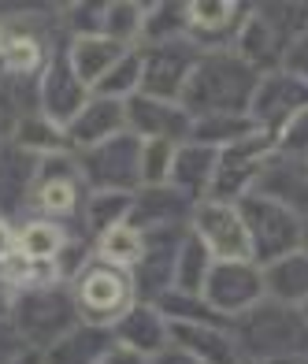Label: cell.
Here are the masks:
<instances>
[{"label": "cell", "mask_w": 308, "mask_h": 364, "mask_svg": "<svg viewBox=\"0 0 308 364\" xmlns=\"http://www.w3.org/2000/svg\"><path fill=\"white\" fill-rule=\"evenodd\" d=\"M149 364H197V360L186 357L182 350H175V346H167V350H164V353H156Z\"/></svg>", "instance_id": "7bdbcfd3"}, {"label": "cell", "mask_w": 308, "mask_h": 364, "mask_svg": "<svg viewBox=\"0 0 308 364\" xmlns=\"http://www.w3.org/2000/svg\"><path fill=\"white\" fill-rule=\"evenodd\" d=\"M116 134H126V108L123 101H108V97H89L86 108L63 127L67 153H86L93 145L111 141Z\"/></svg>", "instance_id": "ac0fdd59"}, {"label": "cell", "mask_w": 308, "mask_h": 364, "mask_svg": "<svg viewBox=\"0 0 308 364\" xmlns=\"http://www.w3.org/2000/svg\"><path fill=\"white\" fill-rule=\"evenodd\" d=\"M123 108H126V130H131L134 138H141V141H171V145L189 141L193 119L178 101H160V97L134 93L131 101H123Z\"/></svg>", "instance_id": "e0dca14e"}, {"label": "cell", "mask_w": 308, "mask_h": 364, "mask_svg": "<svg viewBox=\"0 0 308 364\" xmlns=\"http://www.w3.org/2000/svg\"><path fill=\"white\" fill-rule=\"evenodd\" d=\"M186 38V4H145V26H141V45H160Z\"/></svg>", "instance_id": "e575fe53"}, {"label": "cell", "mask_w": 308, "mask_h": 364, "mask_svg": "<svg viewBox=\"0 0 308 364\" xmlns=\"http://www.w3.org/2000/svg\"><path fill=\"white\" fill-rule=\"evenodd\" d=\"M15 257V227H11V220H4L0 216V268Z\"/></svg>", "instance_id": "ab89813d"}, {"label": "cell", "mask_w": 308, "mask_h": 364, "mask_svg": "<svg viewBox=\"0 0 308 364\" xmlns=\"http://www.w3.org/2000/svg\"><path fill=\"white\" fill-rule=\"evenodd\" d=\"M141 253H145V235L131 223H119V227L104 230L101 238H93V257L111 264V268H123V272H134Z\"/></svg>", "instance_id": "4dcf8cb0"}, {"label": "cell", "mask_w": 308, "mask_h": 364, "mask_svg": "<svg viewBox=\"0 0 308 364\" xmlns=\"http://www.w3.org/2000/svg\"><path fill=\"white\" fill-rule=\"evenodd\" d=\"M304 168H308V156H304Z\"/></svg>", "instance_id": "f907efd6"}, {"label": "cell", "mask_w": 308, "mask_h": 364, "mask_svg": "<svg viewBox=\"0 0 308 364\" xmlns=\"http://www.w3.org/2000/svg\"><path fill=\"white\" fill-rule=\"evenodd\" d=\"M260 272H264V294L271 301L290 305V309H301L308 301V253L304 250L271 260Z\"/></svg>", "instance_id": "d4e9b609"}, {"label": "cell", "mask_w": 308, "mask_h": 364, "mask_svg": "<svg viewBox=\"0 0 308 364\" xmlns=\"http://www.w3.org/2000/svg\"><path fill=\"white\" fill-rule=\"evenodd\" d=\"M86 190H111V193H138L141 190V138L131 130L116 134L104 145L75 153Z\"/></svg>", "instance_id": "ba28073f"}, {"label": "cell", "mask_w": 308, "mask_h": 364, "mask_svg": "<svg viewBox=\"0 0 308 364\" xmlns=\"http://www.w3.org/2000/svg\"><path fill=\"white\" fill-rule=\"evenodd\" d=\"M275 153H286V156H308V105L290 119L282 130H279V138H275Z\"/></svg>", "instance_id": "8d00e7d4"}, {"label": "cell", "mask_w": 308, "mask_h": 364, "mask_svg": "<svg viewBox=\"0 0 308 364\" xmlns=\"http://www.w3.org/2000/svg\"><path fill=\"white\" fill-rule=\"evenodd\" d=\"M11 364H45V353H41V350H30V346H26V350L15 357Z\"/></svg>", "instance_id": "ee69618b"}, {"label": "cell", "mask_w": 308, "mask_h": 364, "mask_svg": "<svg viewBox=\"0 0 308 364\" xmlns=\"http://www.w3.org/2000/svg\"><path fill=\"white\" fill-rule=\"evenodd\" d=\"M204 305L231 323L234 316L249 312L256 301H264V272L253 260H216L201 287Z\"/></svg>", "instance_id": "30bf717a"}, {"label": "cell", "mask_w": 308, "mask_h": 364, "mask_svg": "<svg viewBox=\"0 0 308 364\" xmlns=\"http://www.w3.org/2000/svg\"><path fill=\"white\" fill-rule=\"evenodd\" d=\"M71 297H75L78 320L89 323V327H108V331L138 301L131 272L111 268V264L97 260V257L71 279Z\"/></svg>", "instance_id": "5b68a950"}, {"label": "cell", "mask_w": 308, "mask_h": 364, "mask_svg": "<svg viewBox=\"0 0 308 364\" xmlns=\"http://www.w3.org/2000/svg\"><path fill=\"white\" fill-rule=\"evenodd\" d=\"M131 205H134V193H111V190H89L82 208H78V216H82L86 230L93 238H101L104 230L126 223L131 216Z\"/></svg>", "instance_id": "f546056e"}, {"label": "cell", "mask_w": 308, "mask_h": 364, "mask_svg": "<svg viewBox=\"0 0 308 364\" xmlns=\"http://www.w3.org/2000/svg\"><path fill=\"white\" fill-rule=\"evenodd\" d=\"M167 327H171V346L197 364H241L231 327L216 323H167Z\"/></svg>", "instance_id": "603a6c76"}, {"label": "cell", "mask_w": 308, "mask_h": 364, "mask_svg": "<svg viewBox=\"0 0 308 364\" xmlns=\"http://www.w3.org/2000/svg\"><path fill=\"white\" fill-rule=\"evenodd\" d=\"M256 75L234 48L201 53L182 90V105L189 119H219V115H249V101L256 93Z\"/></svg>", "instance_id": "6da1fadb"}, {"label": "cell", "mask_w": 308, "mask_h": 364, "mask_svg": "<svg viewBox=\"0 0 308 364\" xmlns=\"http://www.w3.org/2000/svg\"><path fill=\"white\" fill-rule=\"evenodd\" d=\"M4 38H8V26L0 23V60H4Z\"/></svg>", "instance_id": "7dc6e473"}, {"label": "cell", "mask_w": 308, "mask_h": 364, "mask_svg": "<svg viewBox=\"0 0 308 364\" xmlns=\"http://www.w3.org/2000/svg\"><path fill=\"white\" fill-rule=\"evenodd\" d=\"M212 264H216V260L208 257V250H204V245L186 230L182 245H178V257H175V279H171V290L189 294V297H201V287H204L208 272H212Z\"/></svg>", "instance_id": "1f68e13d"}, {"label": "cell", "mask_w": 308, "mask_h": 364, "mask_svg": "<svg viewBox=\"0 0 308 364\" xmlns=\"http://www.w3.org/2000/svg\"><path fill=\"white\" fill-rule=\"evenodd\" d=\"M189 235L204 245L212 260H253L249 235H246L238 205H223V201L193 205Z\"/></svg>", "instance_id": "7c38bea8"}, {"label": "cell", "mask_w": 308, "mask_h": 364, "mask_svg": "<svg viewBox=\"0 0 308 364\" xmlns=\"http://www.w3.org/2000/svg\"><path fill=\"white\" fill-rule=\"evenodd\" d=\"M111 338L116 346H126V350H134L138 357L153 360L156 353H164L171 346V327L164 320V312L149 301H134L131 312L111 327Z\"/></svg>", "instance_id": "ffe728a7"}, {"label": "cell", "mask_w": 308, "mask_h": 364, "mask_svg": "<svg viewBox=\"0 0 308 364\" xmlns=\"http://www.w3.org/2000/svg\"><path fill=\"white\" fill-rule=\"evenodd\" d=\"M78 309L67 283H53V287H34V290H19L15 294V309H11V327L19 331V338L30 350H48L53 342H60L71 327H78Z\"/></svg>", "instance_id": "277c9868"}, {"label": "cell", "mask_w": 308, "mask_h": 364, "mask_svg": "<svg viewBox=\"0 0 308 364\" xmlns=\"http://www.w3.org/2000/svg\"><path fill=\"white\" fill-rule=\"evenodd\" d=\"M71 235L53 220H26L19 230H15V257L34 260V264H53L63 250V242Z\"/></svg>", "instance_id": "83f0119b"}, {"label": "cell", "mask_w": 308, "mask_h": 364, "mask_svg": "<svg viewBox=\"0 0 308 364\" xmlns=\"http://www.w3.org/2000/svg\"><path fill=\"white\" fill-rule=\"evenodd\" d=\"M111 346H116V338H111L108 327L78 323L60 342H53L45 350V364H97L111 350Z\"/></svg>", "instance_id": "4316f807"}, {"label": "cell", "mask_w": 308, "mask_h": 364, "mask_svg": "<svg viewBox=\"0 0 308 364\" xmlns=\"http://www.w3.org/2000/svg\"><path fill=\"white\" fill-rule=\"evenodd\" d=\"M97 364H149L145 357H138L134 350H126V346H111V350L97 360Z\"/></svg>", "instance_id": "60d3db41"}, {"label": "cell", "mask_w": 308, "mask_h": 364, "mask_svg": "<svg viewBox=\"0 0 308 364\" xmlns=\"http://www.w3.org/2000/svg\"><path fill=\"white\" fill-rule=\"evenodd\" d=\"M304 105H308L304 82L286 75V71H271V75H260V82H256V93L249 101V119L260 134H268L275 141L279 130L294 119Z\"/></svg>", "instance_id": "5bb4252c"}, {"label": "cell", "mask_w": 308, "mask_h": 364, "mask_svg": "<svg viewBox=\"0 0 308 364\" xmlns=\"http://www.w3.org/2000/svg\"><path fill=\"white\" fill-rule=\"evenodd\" d=\"M301 364H308V353H304V357H301Z\"/></svg>", "instance_id": "681fc988"}, {"label": "cell", "mask_w": 308, "mask_h": 364, "mask_svg": "<svg viewBox=\"0 0 308 364\" xmlns=\"http://www.w3.org/2000/svg\"><path fill=\"white\" fill-rule=\"evenodd\" d=\"M246 15L249 4H234V0H193L186 4V41L197 53L231 48Z\"/></svg>", "instance_id": "2e32d148"}, {"label": "cell", "mask_w": 308, "mask_h": 364, "mask_svg": "<svg viewBox=\"0 0 308 364\" xmlns=\"http://www.w3.org/2000/svg\"><path fill=\"white\" fill-rule=\"evenodd\" d=\"M141 48V90L145 97L160 101H182V90L189 82V71L197 63V48L186 38L160 41V45H138Z\"/></svg>", "instance_id": "8fae6325"}, {"label": "cell", "mask_w": 308, "mask_h": 364, "mask_svg": "<svg viewBox=\"0 0 308 364\" xmlns=\"http://www.w3.org/2000/svg\"><path fill=\"white\" fill-rule=\"evenodd\" d=\"M8 141H11V145H19L23 153L38 156V160H41V156H53V153H67L63 130H60V127H53V123H48L45 115H38V112L19 115V119L11 123Z\"/></svg>", "instance_id": "f1b7e54d"}, {"label": "cell", "mask_w": 308, "mask_h": 364, "mask_svg": "<svg viewBox=\"0 0 308 364\" xmlns=\"http://www.w3.org/2000/svg\"><path fill=\"white\" fill-rule=\"evenodd\" d=\"M301 250L308 253V216H301Z\"/></svg>", "instance_id": "bcb514c9"}, {"label": "cell", "mask_w": 308, "mask_h": 364, "mask_svg": "<svg viewBox=\"0 0 308 364\" xmlns=\"http://www.w3.org/2000/svg\"><path fill=\"white\" fill-rule=\"evenodd\" d=\"M34 171H38V156L23 153L11 141H0V216L4 220H11L26 205L30 186H34Z\"/></svg>", "instance_id": "cb8c5ba5"}, {"label": "cell", "mask_w": 308, "mask_h": 364, "mask_svg": "<svg viewBox=\"0 0 308 364\" xmlns=\"http://www.w3.org/2000/svg\"><path fill=\"white\" fill-rule=\"evenodd\" d=\"M253 193H264L271 201L286 205L297 216H308V168L301 156H286V153H271L260 168Z\"/></svg>", "instance_id": "d6986e66"}, {"label": "cell", "mask_w": 308, "mask_h": 364, "mask_svg": "<svg viewBox=\"0 0 308 364\" xmlns=\"http://www.w3.org/2000/svg\"><path fill=\"white\" fill-rule=\"evenodd\" d=\"M126 53L123 45L108 41V38H67L63 45V56H67L71 71L78 75V82L93 93V86L101 82L111 68H116V60Z\"/></svg>", "instance_id": "484cf974"}, {"label": "cell", "mask_w": 308, "mask_h": 364, "mask_svg": "<svg viewBox=\"0 0 308 364\" xmlns=\"http://www.w3.org/2000/svg\"><path fill=\"white\" fill-rule=\"evenodd\" d=\"M282 71H286V75H294V78H301L304 86H308V26L294 38V45L286 48V56H282Z\"/></svg>", "instance_id": "74e56055"}, {"label": "cell", "mask_w": 308, "mask_h": 364, "mask_svg": "<svg viewBox=\"0 0 308 364\" xmlns=\"http://www.w3.org/2000/svg\"><path fill=\"white\" fill-rule=\"evenodd\" d=\"M216 156L219 149L201 145V141H182L175 149V164H171V178L167 186L178 190L186 201L201 205L208 190H212V175H216Z\"/></svg>", "instance_id": "7402d4cb"}, {"label": "cell", "mask_w": 308, "mask_h": 364, "mask_svg": "<svg viewBox=\"0 0 308 364\" xmlns=\"http://www.w3.org/2000/svg\"><path fill=\"white\" fill-rule=\"evenodd\" d=\"M297 312H301V320H304V323H308V301H304V305H301V309H297Z\"/></svg>", "instance_id": "c3c4849f"}, {"label": "cell", "mask_w": 308, "mask_h": 364, "mask_svg": "<svg viewBox=\"0 0 308 364\" xmlns=\"http://www.w3.org/2000/svg\"><path fill=\"white\" fill-rule=\"evenodd\" d=\"M189 227H164V230H145V253L138 260V268L131 272L134 279V294L138 301H156L171 290V279H175V257H178V245H182Z\"/></svg>", "instance_id": "9a60e30c"}, {"label": "cell", "mask_w": 308, "mask_h": 364, "mask_svg": "<svg viewBox=\"0 0 308 364\" xmlns=\"http://www.w3.org/2000/svg\"><path fill=\"white\" fill-rule=\"evenodd\" d=\"M175 149L171 141H141V186H167Z\"/></svg>", "instance_id": "d590c367"}, {"label": "cell", "mask_w": 308, "mask_h": 364, "mask_svg": "<svg viewBox=\"0 0 308 364\" xmlns=\"http://www.w3.org/2000/svg\"><path fill=\"white\" fill-rule=\"evenodd\" d=\"M23 350H26V342L19 338V331L11 323H0V364H11Z\"/></svg>", "instance_id": "f35d334b"}, {"label": "cell", "mask_w": 308, "mask_h": 364, "mask_svg": "<svg viewBox=\"0 0 308 364\" xmlns=\"http://www.w3.org/2000/svg\"><path fill=\"white\" fill-rule=\"evenodd\" d=\"M11 309H15V287L0 275V323H11Z\"/></svg>", "instance_id": "b9f144b4"}, {"label": "cell", "mask_w": 308, "mask_h": 364, "mask_svg": "<svg viewBox=\"0 0 308 364\" xmlns=\"http://www.w3.org/2000/svg\"><path fill=\"white\" fill-rule=\"evenodd\" d=\"M231 338L241 360L253 364H301L308 353V323L297 309L264 297L231 320Z\"/></svg>", "instance_id": "7a4b0ae2"}, {"label": "cell", "mask_w": 308, "mask_h": 364, "mask_svg": "<svg viewBox=\"0 0 308 364\" xmlns=\"http://www.w3.org/2000/svg\"><path fill=\"white\" fill-rule=\"evenodd\" d=\"M241 223L249 235V250H253V264H271L286 253L301 250V216L290 212L286 205L271 201L264 193H246L238 201Z\"/></svg>", "instance_id": "8992f818"}, {"label": "cell", "mask_w": 308, "mask_h": 364, "mask_svg": "<svg viewBox=\"0 0 308 364\" xmlns=\"http://www.w3.org/2000/svg\"><path fill=\"white\" fill-rule=\"evenodd\" d=\"M141 26H145V4L134 0H108L104 4V38L123 48L141 45Z\"/></svg>", "instance_id": "d6a6232c"}, {"label": "cell", "mask_w": 308, "mask_h": 364, "mask_svg": "<svg viewBox=\"0 0 308 364\" xmlns=\"http://www.w3.org/2000/svg\"><path fill=\"white\" fill-rule=\"evenodd\" d=\"M89 97L93 93L78 82L67 56H63V48H53L48 60H45V68H41V75H38V115H45L53 127L63 130L78 112L86 108Z\"/></svg>", "instance_id": "4fadbf2b"}, {"label": "cell", "mask_w": 308, "mask_h": 364, "mask_svg": "<svg viewBox=\"0 0 308 364\" xmlns=\"http://www.w3.org/2000/svg\"><path fill=\"white\" fill-rule=\"evenodd\" d=\"M189 216H193V201H186L178 190H171V186H141L134 193V205H131L126 223L138 227L145 235V230H164V227H189Z\"/></svg>", "instance_id": "44dd1931"}, {"label": "cell", "mask_w": 308, "mask_h": 364, "mask_svg": "<svg viewBox=\"0 0 308 364\" xmlns=\"http://www.w3.org/2000/svg\"><path fill=\"white\" fill-rule=\"evenodd\" d=\"M275 153V141L260 130H253L249 138H241L234 145H223L216 156V175H212V190L204 201H223V205H238L246 193H253L256 178H260L264 160Z\"/></svg>", "instance_id": "9c48e42d"}, {"label": "cell", "mask_w": 308, "mask_h": 364, "mask_svg": "<svg viewBox=\"0 0 308 364\" xmlns=\"http://www.w3.org/2000/svg\"><path fill=\"white\" fill-rule=\"evenodd\" d=\"M8 134H11V119L4 115V108H0V141H8Z\"/></svg>", "instance_id": "f6af8a7d"}, {"label": "cell", "mask_w": 308, "mask_h": 364, "mask_svg": "<svg viewBox=\"0 0 308 364\" xmlns=\"http://www.w3.org/2000/svg\"><path fill=\"white\" fill-rule=\"evenodd\" d=\"M308 26V4H249V15L234 38L238 60H246L256 75L282 71V56L294 38Z\"/></svg>", "instance_id": "3957f363"}, {"label": "cell", "mask_w": 308, "mask_h": 364, "mask_svg": "<svg viewBox=\"0 0 308 364\" xmlns=\"http://www.w3.org/2000/svg\"><path fill=\"white\" fill-rule=\"evenodd\" d=\"M86 182L78 171L75 153H53L38 160L34 171V186H30L26 205L38 212V220H53V223H67L78 216V208L86 201Z\"/></svg>", "instance_id": "52a82bcc"}, {"label": "cell", "mask_w": 308, "mask_h": 364, "mask_svg": "<svg viewBox=\"0 0 308 364\" xmlns=\"http://www.w3.org/2000/svg\"><path fill=\"white\" fill-rule=\"evenodd\" d=\"M141 90V48H126V53L116 60L101 82L93 86V97H108V101H131V97Z\"/></svg>", "instance_id": "836d02e7"}]
</instances>
